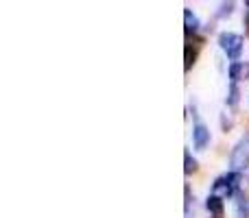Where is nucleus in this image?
<instances>
[{
    "mask_svg": "<svg viewBox=\"0 0 249 218\" xmlns=\"http://www.w3.org/2000/svg\"><path fill=\"white\" fill-rule=\"evenodd\" d=\"M238 103V87H236V83H232L230 85V99H228V105H236Z\"/></svg>",
    "mask_w": 249,
    "mask_h": 218,
    "instance_id": "nucleus-10",
    "label": "nucleus"
},
{
    "mask_svg": "<svg viewBox=\"0 0 249 218\" xmlns=\"http://www.w3.org/2000/svg\"><path fill=\"white\" fill-rule=\"evenodd\" d=\"M184 159H186V168H184V170L188 172V175H190V172H195V170H197V159H195L193 155L188 153V151H186V153H184Z\"/></svg>",
    "mask_w": 249,
    "mask_h": 218,
    "instance_id": "nucleus-9",
    "label": "nucleus"
},
{
    "mask_svg": "<svg viewBox=\"0 0 249 218\" xmlns=\"http://www.w3.org/2000/svg\"><path fill=\"white\" fill-rule=\"evenodd\" d=\"M232 9H234V4L232 2H228V4H223V7H221V11H219V16H225V13H232Z\"/></svg>",
    "mask_w": 249,
    "mask_h": 218,
    "instance_id": "nucleus-11",
    "label": "nucleus"
},
{
    "mask_svg": "<svg viewBox=\"0 0 249 218\" xmlns=\"http://www.w3.org/2000/svg\"><path fill=\"white\" fill-rule=\"evenodd\" d=\"M245 26H247V33H249V11L245 13Z\"/></svg>",
    "mask_w": 249,
    "mask_h": 218,
    "instance_id": "nucleus-12",
    "label": "nucleus"
},
{
    "mask_svg": "<svg viewBox=\"0 0 249 218\" xmlns=\"http://www.w3.org/2000/svg\"><path fill=\"white\" fill-rule=\"evenodd\" d=\"M230 166H232V172H241L249 166V135L241 137V140L236 142V146L232 149Z\"/></svg>",
    "mask_w": 249,
    "mask_h": 218,
    "instance_id": "nucleus-2",
    "label": "nucleus"
},
{
    "mask_svg": "<svg viewBox=\"0 0 249 218\" xmlns=\"http://www.w3.org/2000/svg\"><path fill=\"white\" fill-rule=\"evenodd\" d=\"M206 207H208V212L212 214V218H223L225 216V207H223V201L221 199H216V197H208V201H206Z\"/></svg>",
    "mask_w": 249,
    "mask_h": 218,
    "instance_id": "nucleus-7",
    "label": "nucleus"
},
{
    "mask_svg": "<svg viewBox=\"0 0 249 218\" xmlns=\"http://www.w3.org/2000/svg\"><path fill=\"white\" fill-rule=\"evenodd\" d=\"M193 142H195V149H199V151H203L208 144H210V131H208L206 124H201V122L195 124V129H193Z\"/></svg>",
    "mask_w": 249,
    "mask_h": 218,
    "instance_id": "nucleus-4",
    "label": "nucleus"
},
{
    "mask_svg": "<svg viewBox=\"0 0 249 218\" xmlns=\"http://www.w3.org/2000/svg\"><path fill=\"white\" fill-rule=\"evenodd\" d=\"M219 44L223 48V52L230 59H238L243 52V37L236 33H221L219 35Z\"/></svg>",
    "mask_w": 249,
    "mask_h": 218,
    "instance_id": "nucleus-3",
    "label": "nucleus"
},
{
    "mask_svg": "<svg viewBox=\"0 0 249 218\" xmlns=\"http://www.w3.org/2000/svg\"><path fill=\"white\" fill-rule=\"evenodd\" d=\"M238 184H241V172H228V175L219 177V179L212 184V197L216 199H230L234 192H236Z\"/></svg>",
    "mask_w": 249,
    "mask_h": 218,
    "instance_id": "nucleus-1",
    "label": "nucleus"
},
{
    "mask_svg": "<svg viewBox=\"0 0 249 218\" xmlns=\"http://www.w3.org/2000/svg\"><path fill=\"white\" fill-rule=\"evenodd\" d=\"M234 212H236V218H249V201L243 192L234 194Z\"/></svg>",
    "mask_w": 249,
    "mask_h": 218,
    "instance_id": "nucleus-6",
    "label": "nucleus"
},
{
    "mask_svg": "<svg viewBox=\"0 0 249 218\" xmlns=\"http://www.w3.org/2000/svg\"><path fill=\"white\" fill-rule=\"evenodd\" d=\"M230 79H232V83L247 81L249 79V61H234V64L230 66Z\"/></svg>",
    "mask_w": 249,
    "mask_h": 218,
    "instance_id": "nucleus-5",
    "label": "nucleus"
},
{
    "mask_svg": "<svg viewBox=\"0 0 249 218\" xmlns=\"http://www.w3.org/2000/svg\"><path fill=\"white\" fill-rule=\"evenodd\" d=\"M184 22H186V33H197L199 31V17L190 9L184 11Z\"/></svg>",
    "mask_w": 249,
    "mask_h": 218,
    "instance_id": "nucleus-8",
    "label": "nucleus"
}]
</instances>
